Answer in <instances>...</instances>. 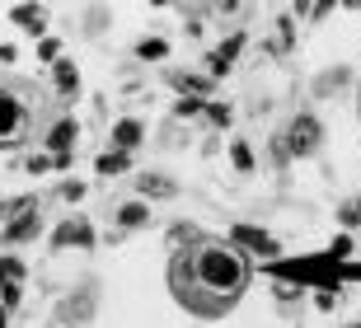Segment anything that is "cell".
Wrapping results in <instances>:
<instances>
[{
  "label": "cell",
  "mask_w": 361,
  "mask_h": 328,
  "mask_svg": "<svg viewBox=\"0 0 361 328\" xmlns=\"http://www.w3.org/2000/svg\"><path fill=\"white\" fill-rule=\"evenodd\" d=\"M0 328H5V315H0Z\"/></svg>",
  "instance_id": "7402d4cb"
},
{
  "label": "cell",
  "mask_w": 361,
  "mask_h": 328,
  "mask_svg": "<svg viewBox=\"0 0 361 328\" xmlns=\"http://www.w3.org/2000/svg\"><path fill=\"white\" fill-rule=\"evenodd\" d=\"M352 328H361V324H352Z\"/></svg>",
  "instance_id": "603a6c76"
},
{
  "label": "cell",
  "mask_w": 361,
  "mask_h": 328,
  "mask_svg": "<svg viewBox=\"0 0 361 328\" xmlns=\"http://www.w3.org/2000/svg\"><path fill=\"white\" fill-rule=\"evenodd\" d=\"M94 169L104 174V178H113V174H127V169H132V155H127V150H108V155H99V164H94Z\"/></svg>",
  "instance_id": "9c48e42d"
},
{
  "label": "cell",
  "mask_w": 361,
  "mask_h": 328,
  "mask_svg": "<svg viewBox=\"0 0 361 328\" xmlns=\"http://www.w3.org/2000/svg\"><path fill=\"white\" fill-rule=\"evenodd\" d=\"M56 90L66 94V99H75V94H80V71H75V61H56Z\"/></svg>",
  "instance_id": "ba28073f"
},
{
  "label": "cell",
  "mask_w": 361,
  "mask_h": 328,
  "mask_svg": "<svg viewBox=\"0 0 361 328\" xmlns=\"http://www.w3.org/2000/svg\"><path fill=\"white\" fill-rule=\"evenodd\" d=\"M38 52L47 56V61H56V38H42V42H38Z\"/></svg>",
  "instance_id": "ffe728a7"
},
{
  "label": "cell",
  "mask_w": 361,
  "mask_h": 328,
  "mask_svg": "<svg viewBox=\"0 0 361 328\" xmlns=\"http://www.w3.org/2000/svg\"><path fill=\"white\" fill-rule=\"evenodd\" d=\"M141 193H150V197H174L178 188L164 178V174H141Z\"/></svg>",
  "instance_id": "8fae6325"
},
{
  "label": "cell",
  "mask_w": 361,
  "mask_h": 328,
  "mask_svg": "<svg viewBox=\"0 0 361 328\" xmlns=\"http://www.w3.org/2000/svg\"><path fill=\"white\" fill-rule=\"evenodd\" d=\"M113 141H118V150H132V145H141V122H118L113 127Z\"/></svg>",
  "instance_id": "30bf717a"
},
{
  "label": "cell",
  "mask_w": 361,
  "mask_h": 328,
  "mask_svg": "<svg viewBox=\"0 0 361 328\" xmlns=\"http://www.w3.org/2000/svg\"><path fill=\"white\" fill-rule=\"evenodd\" d=\"M169 291L192 319H226L249 291V262L235 244L207 239L183 244L169 258Z\"/></svg>",
  "instance_id": "6da1fadb"
},
{
  "label": "cell",
  "mask_w": 361,
  "mask_h": 328,
  "mask_svg": "<svg viewBox=\"0 0 361 328\" xmlns=\"http://www.w3.org/2000/svg\"><path fill=\"white\" fill-rule=\"evenodd\" d=\"M75 136H80V127H75V122H56L52 131H47V145H52V155L56 159H71V145H75Z\"/></svg>",
  "instance_id": "5b68a950"
},
{
  "label": "cell",
  "mask_w": 361,
  "mask_h": 328,
  "mask_svg": "<svg viewBox=\"0 0 361 328\" xmlns=\"http://www.w3.org/2000/svg\"><path fill=\"white\" fill-rule=\"evenodd\" d=\"M207 118H212L216 127H226V122H230V108L226 104H212V108H207Z\"/></svg>",
  "instance_id": "ac0fdd59"
},
{
  "label": "cell",
  "mask_w": 361,
  "mask_h": 328,
  "mask_svg": "<svg viewBox=\"0 0 361 328\" xmlns=\"http://www.w3.org/2000/svg\"><path fill=\"white\" fill-rule=\"evenodd\" d=\"M136 52L146 56V61H160V56L169 52V42H164V38H146V42H141V47H136Z\"/></svg>",
  "instance_id": "9a60e30c"
},
{
  "label": "cell",
  "mask_w": 361,
  "mask_h": 328,
  "mask_svg": "<svg viewBox=\"0 0 361 328\" xmlns=\"http://www.w3.org/2000/svg\"><path fill=\"white\" fill-rule=\"evenodd\" d=\"M314 145H319V122L310 118V113H300V118L291 122V136H286V150H291V155H310Z\"/></svg>",
  "instance_id": "277c9868"
},
{
  "label": "cell",
  "mask_w": 361,
  "mask_h": 328,
  "mask_svg": "<svg viewBox=\"0 0 361 328\" xmlns=\"http://www.w3.org/2000/svg\"><path fill=\"white\" fill-rule=\"evenodd\" d=\"M61 193H66L71 202H80V197H85V183H66V188H61Z\"/></svg>",
  "instance_id": "44dd1931"
},
{
  "label": "cell",
  "mask_w": 361,
  "mask_h": 328,
  "mask_svg": "<svg viewBox=\"0 0 361 328\" xmlns=\"http://www.w3.org/2000/svg\"><path fill=\"white\" fill-rule=\"evenodd\" d=\"M19 277H24V262L5 253V258H0V286H19Z\"/></svg>",
  "instance_id": "4fadbf2b"
},
{
  "label": "cell",
  "mask_w": 361,
  "mask_h": 328,
  "mask_svg": "<svg viewBox=\"0 0 361 328\" xmlns=\"http://www.w3.org/2000/svg\"><path fill=\"white\" fill-rule=\"evenodd\" d=\"M235 239H240L244 249H254V253H277V239H268L263 230H254V225H240Z\"/></svg>",
  "instance_id": "52a82bcc"
},
{
  "label": "cell",
  "mask_w": 361,
  "mask_h": 328,
  "mask_svg": "<svg viewBox=\"0 0 361 328\" xmlns=\"http://www.w3.org/2000/svg\"><path fill=\"white\" fill-rule=\"evenodd\" d=\"M174 85L188 94V99H197V94H207V90H212V80H202V75H178Z\"/></svg>",
  "instance_id": "5bb4252c"
},
{
  "label": "cell",
  "mask_w": 361,
  "mask_h": 328,
  "mask_svg": "<svg viewBox=\"0 0 361 328\" xmlns=\"http://www.w3.org/2000/svg\"><path fill=\"white\" fill-rule=\"evenodd\" d=\"M56 244H61V249H66V244H80V249H90V244H94L90 221H66L61 230H56Z\"/></svg>",
  "instance_id": "8992f818"
},
{
  "label": "cell",
  "mask_w": 361,
  "mask_h": 328,
  "mask_svg": "<svg viewBox=\"0 0 361 328\" xmlns=\"http://www.w3.org/2000/svg\"><path fill=\"white\" fill-rule=\"evenodd\" d=\"M42 169H52V155H33L28 159V174H42Z\"/></svg>",
  "instance_id": "d6986e66"
},
{
  "label": "cell",
  "mask_w": 361,
  "mask_h": 328,
  "mask_svg": "<svg viewBox=\"0 0 361 328\" xmlns=\"http://www.w3.org/2000/svg\"><path fill=\"white\" fill-rule=\"evenodd\" d=\"M118 221L127 225V230H136V225H146V221H150V211H146V202H127V207L118 211Z\"/></svg>",
  "instance_id": "7c38bea8"
},
{
  "label": "cell",
  "mask_w": 361,
  "mask_h": 328,
  "mask_svg": "<svg viewBox=\"0 0 361 328\" xmlns=\"http://www.w3.org/2000/svg\"><path fill=\"white\" fill-rule=\"evenodd\" d=\"M230 155H235V169H240V174L254 169V155H249V145H244V141H235V150H230Z\"/></svg>",
  "instance_id": "2e32d148"
},
{
  "label": "cell",
  "mask_w": 361,
  "mask_h": 328,
  "mask_svg": "<svg viewBox=\"0 0 361 328\" xmlns=\"http://www.w3.org/2000/svg\"><path fill=\"white\" fill-rule=\"evenodd\" d=\"M42 127V94L28 80L0 75V150L24 145Z\"/></svg>",
  "instance_id": "7a4b0ae2"
},
{
  "label": "cell",
  "mask_w": 361,
  "mask_h": 328,
  "mask_svg": "<svg viewBox=\"0 0 361 328\" xmlns=\"http://www.w3.org/2000/svg\"><path fill=\"white\" fill-rule=\"evenodd\" d=\"M33 235H38V202L28 197V202H19V207H14L10 225L0 230V239H5V244H24V239H33Z\"/></svg>",
  "instance_id": "3957f363"
},
{
  "label": "cell",
  "mask_w": 361,
  "mask_h": 328,
  "mask_svg": "<svg viewBox=\"0 0 361 328\" xmlns=\"http://www.w3.org/2000/svg\"><path fill=\"white\" fill-rule=\"evenodd\" d=\"M14 24H24V28H33V33H42V14L38 10H14Z\"/></svg>",
  "instance_id": "e0dca14e"
}]
</instances>
